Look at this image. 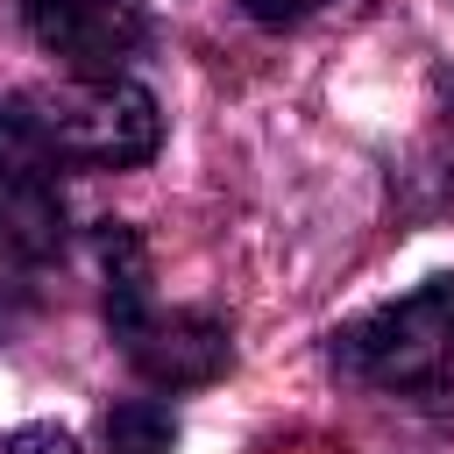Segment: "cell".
I'll use <instances>...</instances> for the list:
<instances>
[{
	"label": "cell",
	"instance_id": "obj_6",
	"mask_svg": "<svg viewBox=\"0 0 454 454\" xmlns=\"http://www.w3.org/2000/svg\"><path fill=\"white\" fill-rule=\"evenodd\" d=\"M99 454H177V411L163 397H121L99 411Z\"/></svg>",
	"mask_w": 454,
	"mask_h": 454
},
{
	"label": "cell",
	"instance_id": "obj_7",
	"mask_svg": "<svg viewBox=\"0 0 454 454\" xmlns=\"http://www.w3.org/2000/svg\"><path fill=\"white\" fill-rule=\"evenodd\" d=\"M0 454H78V440H71L64 426L35 419V426H14V433L0 440Z\"/></svg>",
	"mask_w": 454,
	"mask_h": 454
},
{
	"label": "cell",
	"instance_id": "obj_2",
	"mask_svg": "<svg viewBox=\"0 0 454 454\" xmlns=\"http://www.w3.org/2000/svg\"><path fill=\"white\" fill-rule=\"evenodd\" d=\"M326 362L340 383L454 433V277H426L419 291L369 305L326 340Z\"/></svg>",
	"mask_w": 454,
	"mask_h": 454
},
{
	"label": "cell",
	"instance_id": "obj_1",
	"mask_svg": "<svg viewBox=\"0 0 454 454\" xmlns=\"http://www.w3.org/2000/svg\"><path fill=\"white\" fill-rule=\"evenodd\" d=\"M92 248H99V305H106V333H114L121 362L163 397L220 383L234 362V326L206 305H163L149 284V248L135 227L99 220Z\"/></svg>",
	"mask_w": 454,
	"mask_h": 454
},
{
	"label": "cell",
	"instance_id": "obj_8",
	"mask_svg": "<svg viewBox=\"0 0 454 454\" xmlns=\"http://www.w3.org/2000/svg\"><path fill=\"white\" fill-rule=\"evenodd\" d=\"M326 7H340V0H241V14L262 21V28H298V21L326 14Z\"/></svg>",
	"mask_w": 454,
	"mask_h": 454
},
{
	"label": "cell",
	"instance_id": "obj_5",
	"mask_svg": "<svg viewBox=\"0 0 454 454\" xmlns=\"http://www.w3.org/2000/svg\"><path fill=\"white\" fill-rule=\"evenodd\" d=\"M21 21L71 78H114L149 43L142 0H21Z\"/></svg>",
	"mask_w": 454,
	"mask_h": 454
},
{
	"label": "cell",
	"instance_id": "obj_4",
	"mask_svg": "<svg viewBox=\"0 0 454 454\" xmlns=\"http://www.w3.org/2000/svg\"><path fill=\"white\" fill-rule=\"evenodd\" d=\"M64 163L14 114V99H0V298L28 291L64 255Z\"/></svg>",
	"mask_w": 454,
	"mask_h": 454
},
{
	"label": "cell",
	"instance_id": "obj_3",
	"mask_svg": "<svg viewBox=\"0 0 454 454\" xmlns=\"http://www.w3.org/2000/svg\"><path fill=\"white\" fill-rule=\"evenodd\" d=\"M14 114L43 135V149H50L64 170H135V163H149L156 142H163L156 92L135 85L128 71H114V78L28 85V92H14Z\"/></svg>",
	"mask_w": 454,
	"mask_h": 454
}]
</instances>
